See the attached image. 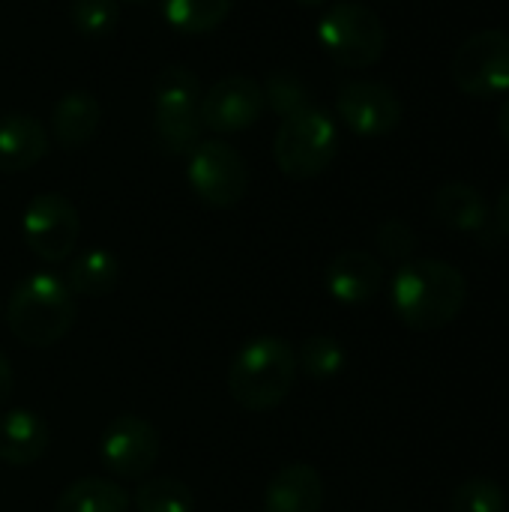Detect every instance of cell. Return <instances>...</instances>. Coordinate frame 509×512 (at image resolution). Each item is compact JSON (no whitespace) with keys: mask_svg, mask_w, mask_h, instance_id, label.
<instances>
[{"mask_svg":"<svg viewBox=\"0 0 509 512\" xmlns=\"http://www.w3.org/2000/svg\"><path fill=\"white\" fill-rule=\"evenodd\" d=\"M390 303L408 330H444L462 315L468 303V279L459 267L438 258L405 261L393 273Z\"/></svg>","mask_w":509,"mask_h":512,"instance_id":"obj_1","label":"cell"},{"mask_svg":"<svg viewBox=\"0 0 509 512\" xmlns=\"http://www.w3.org/2000/svg\"><path fill=\"white\" fill-rule=\"evenodd\" d=\"M297 381V354L279 336L249 339L228 366L231 399L252 414L279 408Z\"/></svg>","mask_w":509,"mask_h":512,"instance_id":"obj_2","label":"cell"},{"mask_svg":"<svg viewBox=\"0 0 509 512\" xmlns=\"http://www.w3.org/2000/svg\"><path fill=\"white\" fill-rule=\"evenodd\" d=\"M78 306L66 279L54 273H30L15 285L6 303V327L27 348L57 345L75 324Z\"/></svg>","mask_w":509,"mask_h":512,"instance_id":"obj_3","label":"cell"},{"mask_svg":"<svg viewBox=\"0 0 509 512\" xmlns=\"http://www.w3.org/2000/svg\"><path fill=\"white\" fill-rule=\"evenodd\" d=\"M201 81L186 66H165L153 81V135L162 153L189 156L201 141Z\"/></svg>","mask_w":509,"mask_h":512,"instance_id":"obj_4","label":"cell"},{"mask_svg":"<svg viewBox=\"0 0 509 512\" xmlns=\"http://www.w3.org/2000/svg\"><path fill=\"white\" fill-rule=\"evenodd\" d=\"M336 153H339V129L324 108L309 105L291 117H282L273 138V156L285 177L312 180L333 165Z\"/></svg>","mask_w":509,"mask_h":512,"instance_id":"obj_5","label":"cell"},{"mask_svg":"<svg viewBox=\"0 0 509 512\" xmlns=\"http://www.w3.org/2000/svg\"><path fill=\"white\" fill-rule=\"evenodd\" d=\"M318 42L342 69H369L384 57V21L363 3L339 0L318 21Z\"/></svg>","mask_w":509,"mask_h":512,"instance_id":"obj_6","label":"cell"},{"mask_svg":"<svg viewBox=\"0 0 509 512\" xmlns=\"http://www.w3.org/2000/svg\"><path fill=\"white\" fill-rule=\"evenodd\" d=\"M186 180L192 192L213 210H231L249 189V165L237 147L210 138L198 141L186 156Z\"/></svg>","mask_w":509,"mask_h":512,"instance_id":"obj_7","label":"cell"},{"mask_svg":"<svg viewBox=\"0 0 509 512\" xmlns=\"http://www.w3.org/2000/svg\"><path fill=\"white\" fill-rule=\"evenodd\" d=\"M453 81L471 99H498L509 93V33L480 30L453 54Z\"/></svg>","mask_w":509,"mask_h":512,"instance_id":"obj_8","label":"cell"},{"mask_svg":"<svg viewBox=\"0 0 509 512\" xmlns=\"http://www.w3.org/2000/svg\"><path fill=\"white\" fill-rule=\"evenodd\" d=\"M21 231H24L27 249L39 261L60 264V261H69L78 246L81 219L69 198L57 192H42L24 207Z\"/></svg>","mask_w":509,"mask_h":512,"instance_id":"obj_9","label":"cell"},{"mask_svg":"<svg viewBox=\"0 0 509 512\" xmlns=\"http://www.w3.org/2000/svg\"><path fill=\"white\" fill-rule=\"evenodd\" d=\"M162 453V438L156 426L138 414H120L108 423L99 441V459L111 477L144 480Z\"/></svg>","mask_w":509,"mask_h":512,"instance_id":"obj_10","label":"cell"},{"mask_svg":"<svg viewBox=\"0 0 509 512\" xmlns=\"http://www.w3.org/2000/svg\"><path fill=\"white\" fill-rule=\"evenodd\" d=\"M339 120L360 138H384L402 123V99L381 81H348L336 93Z\"/></svg>","mask_w":509,"mask_h":512,"instance_id":"obj_11","label":"cell"},{"mask_svg":"<svg viewBox=\"0 0 509 512\" xmlns=\"http://www.w3.org/2000/svg\"><path fill=\"white\" fill-rule=\"evenodd\" d=\"M267 111L264 87L249 75H228L201 93V123L216 135H234L255 126Z\"/></svg>","mask_w":509,"mask_h":512,"instance_id":"obj_12","label":"cell"},{"mask_svg":"<svg viewBox=\"0 0 509 512\" xmlns=\"http://www.w3.org/2000/svg\"><path fill=\"white\" fill-rule=\"evenodd\" d=\"M324 285L330 297L342 306H363L378 297L384 285V267L372 252L345 249L339 252L324 273Z\"/></svg>","mask_w":509,"mask_h":512,"instance_id":"obj_13","label":"cell"},{"mask_svg":"<svg viewBox=\"0 0 509 512\" xmlns=\"http://www.w3.org/2000/svg\"><path fill=\"white\" fill-rule=\"evenodd\" d=\"M48 153V129L27 111L0 114V174L30 171Z\"/></svg>","mask_w":509,"mask_h":512,"instance_id":"obj_14","label":"cell"},{"mask_svg":"<svg viewBox=\"0 0 509 512\" xmlns=\"http://www.w3.org/2000/svg\"><path fill=\"white\" fill-rule=\"evenodd\" d=\"M51 444L48 423L27 408H12L0 414V462L9 468L36 465Z\"/></svg>","mask_w":509,"mask_h":512,"instance_id":"obj_15","label":"cell"},{"mask_svg":"<svg viewBox=\"0 0 509 512\" xmlns=\"http://www.w3.org/2000/svg\"><path fill=\"white\" fill-rule=\"evenodd\" d=\"M324 510V480L321 474L306 465L294 462L273 474L264 492L261 512H321Z\"/></svg>","mask_w":509,"mask_h":512,"instance_id":"obj_16","label":"cell"},{"mask_svg":"<svg viewBox=\"0 0 509 512\" xmlns=\"http://www.w3.org/2000/svg\"><path fill=\"white\" fill-rule=\"evenodd\" d=\"M102 126V105L90 90H69L51 111V135L63 150L84 147Z\"/></svg>","mask_w":509,"mask_h":512,"instance_id":"obj_17","label":"cell"},{"mask_svg":"<svg viewBox=\"0 0 509 512\" xmlns=\"http://www.w3.org/2000/svg\"><path fill=\"white\" fill-rule=\"evenodd\" d=\"M435 219L450 228V231H462V234H480L489 228L492 219V207L486 201V195L462 180L444 183L435 192Z\"/></svg>","mask_w":509,"mask_h":512,"instance_id":"obj_18","label":"cell"},{"mask_svg":"<svg viewBox=\"0 0 509 512\" xmlns=\"http://www.w3.org/2000/svg\"><path fill=\"white\" fill-rule=\"evenodd\" d=\"M120 261L114 252L108 249H84L78 252L72 261H69V270H66V285L72 294L78 297H90V300H99V297H108L117 282H120Z\"/></svg>","mask_w":509,"mask_h":512,"instance_id":"obj_19","label":"cell"},{"mask_svg":"<svg viewBox=\"0 0 509 512\" xmlns=\"http://www.w3.org/2000/svg\"><path fill=\"white\" fill-rule=\"evenodd\" d=\"M54 512H129V495L114 480L81 477L60 492Z\"/></svg>","mask_w":509,"mask_h":512,"instance_id":"obj_20","label":"cell"},{"mask_svg":"<svg viewBox=\"0 0 509 512\" xmlns=\"http://www.w3.org/2000/svg\"><path fill=\"white\" fill-rule=\"evenodd\" d=\"M234 0H162L165 21L180 33H210L231 15Z\"/></svg>","mask_w":509,"mask_h":512,"instance_id":"obj_21","label":"cell"},{"mask_svg":"<svg viewBox=\"0 0 509 512\" xmlns=\"http://www.w3.org/2000/svg\"><path fill=\"white\" fill-rule=\"evenodd\" d=\"M138 512H195V495L183 480L174 477H147L135 489Z\"/></svg>","mask_w":509,"mask_h":512,"instance_id":"obj_22","label":"cell"},{"mask_svg":"<svg viewBox=\"0 0 509 512\" xmlns=\"http://www.w3.org/2000/svg\"><path fill=\"white\" fill-rule=\"evenodd\" d=\"M294 354H297V372H303L315 381H330V378L342 375L345 360H348L342 342L336 336H327V333L309 336L300 345V351H294Z\"/></svg>","mask_w":509,"mask_h":512,"instance_id":"obj_23","label":"cell"},{"mask_svg":"<svg viewBox=\"0 0 509 512\" xmlns=\"http://www.w3.org/2000/svg\"><path fill=\"white\" fill-rule=\"evenodd\" d=\"M264 87V99L267 105L279 114V117H291L303 108H309V87L303 84V78L291 69H276L270 72Z\"/></svg>","mask_w":509,"mask_h":512,"instance_id":"obj_24","label":"cell"},{"mask_svg":"<svg viewBox=\"0 0 509 512\" xmlns=\"http://www.w3.org/2000/svg\"><path fill=\"white\" fill-rule=\"evenodd\" d=\"M69 18L81 36H108L120 21V0H72Z\"/></svg>","mask_w":509,"mask_h":512,"instance_id":"obj_25","label":"cell"},{"mask_svg":"<svg viewBox=\"0 0 509 512\" xmlns=\"http://www.w3.org/2000/svg\"><path fill=\"white\" fill-rule=\"evenodd\" d=\"M450 510L453 512H507V495L495 480L486 477H474L465 480L462 486H456L453 498H450Z\"/></svg>","mask_w":509,"mask_h":512,"instance_id":"obj_26","label":"cell"},{"mask_svg":"<svg viewBox=\"0 0 509 512\" xmlns=\"http://www.w3.org/2000/svg\"><path fill=\"white\" fill-rule=\"evenodd\" d=\"M375 246L387 261L405 264V261H411V255L417 249V231L405 219H387L375 231Z\"/></svg>","mask_w":509,"mask_h":512,"instance_id":"obj_27","label":"cell"},{"mask_svg":"<svg viewBox=\"0 0 509 512\" xmlns=\"http://www.w3.org/2000/svg\"><path fill=\"white\" fill-rule=\"evenodd\" d=\"M495 225H498V234L509 237V186L501 189V195L495 201Z\"/></svg>","mask_w":509,"mask_h":512,"instance_id":"obj_28","label":"cell"},{"mask_svg":"<svg viewBox=\"0 0 509 512\" xmlns=\"http://www.w3.org/2000/svg\"><path fill=\"white\" fill-rule=\"evenodd\" d=\"M12 384H15V378H12V363H9V357L0 351V408H3L6 399L12 396Z\"/></svg>","mask_w":509,"mask_h":512,"instance_id":"obj_29","label":"cell"},{"mask_svg":"<svg viewBox=\"0 0 509 512\" xmlns=\"http://www.w3.org/2000/svg\"><path fill=\"white\" fill-rule=\"evenodd\" d=\"M498 129H501V138L507 141V147H509V99L504 102L501 114H498Z\"/></svg>","mask_w":509,"mask_h":512,"instance_id":"obj_30","label":"cell"},{"mask_svg":"<svg viewBox=\"0 0 509 512\" xmlns=\"http://www.w3.org/2000/svg\"><path fill=\"white\" fill-rule=\"evenodd\" d=\"M297 6H321V3H327V0H294Z\"/></svg>","mask_w":509,"mask_h":512,"instance_id":"obj_31","label":"cell"},{"mask_svg":"<svg viewBox=\"0 0 509 512\" xmlns=\"http://www.w3.org/2000/svg\"><path fill=\"white\" fill-rule=\"evenodd\" d=\"M123 3H150V0H123Z\"/></svg>","mask_w":509,"mask_h":512,"instance_id":"obj_32","label":"cell"}]
</instances>
